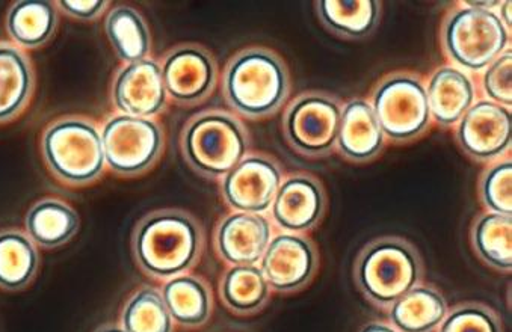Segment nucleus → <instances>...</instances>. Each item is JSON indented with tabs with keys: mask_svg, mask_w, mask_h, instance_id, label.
<instances>
[{
	"mask_svg": "<svg viewBox=\"0 0 512 332\" xmlns=\"http://www.w3.org/2000/svg\"><path fill=\"white\" fill-rule=\"evenodd\" d=\"M340 103L325 94L298 97L284 115V135L298 153L325 156L333 150L339 135Z\"/></svg>",
	"mask_w": 512,
	"mask_h": 332,
	"instance_id": "nucleus-9",
	"label": "nucleus"
},
{
	"mask_svg": "<svg viewBox=\"0 0 512 332\" xmlns=\"http://www.w3.org/2000/svg\"><path fill=\"white\" fill-rule=\"evenodd\" d=\"M38 269V253L31 237L20 231H0V287L25 289Z\"/></svg>",
	"mask_w": 512,
	"mask_h": 332,
	"instance_id": "nucleus-26",
	"label": "nucleus"
},
{
	"mask_svg": "<svg viewBox=\"0 0 512 332\" xmlns=\"http://www.w3.org/2000/svg\"><path fill=\"white\" fill-rule=\"evenodd\" d=\"M112 97L123 115L139 118L158 115L167 105L161 65L153 59L127 65L115 77Z\"/></svg>",
	"mask_w": 512,
	"mask_h": 332,
	"instance_id": "nucleus-14",
	"label": "nucleus"
},
{
	"mask_svg": "<svg viewBox=\"0 0 512 332\" xmlns=\"http://www.w3.org/2000/svg\"><path fill=\"white\" fill-rule=\"evenodd\" d=\"M443 38L449 56L458 65L479 71L502 55L509 32L493 11L461 8L449 17Z\"/></svg>",
	"mask_w": 512,
	"mask_h": 332,
	"instance_id": "nucleus-6",
	"label": "nucleus"
},
{
	"mask_svg": "<svg viewBox=\"0 0 512 332\" xmlns=\"http://www.w3.org/2000/svg\"><path fill=\"white\" fill-rule=\"evenodd\" d=\"M247 150L244 127L224 112H204L183 130V156L197 173L212 179L226 177Z\"/></svg>",
	"mask_w": 512,
	"mask_h": 332,
	"instance_id": "nucleus-5",
	"label": "nucleus"
},
{
	"mask_svg": "<svg viewBox=\"0 0 512 332\" xmlns=\"http://www.w3.org/2000/svg\"><path fill=\"white\" fill-rule=\"evenodd\" d=\"M360 332H398L392 326L384 325V323L372 322L363 326Z\"/></svg>",
	"mask_w": 512,
	"mask_h": 332,
	"instance_id": "nucleus-34",
	"label": "nucleus"
},
{
	"mask_svg": "<svg viewBox=\"0 0 512 332\" xmlns=\"http://www.w3.org/2000/svg\"><path fill=\"white\" fill-rule=\"evenodd\" d=\"M34 90L31 62L16 47L0 44V123L13 120Z\"/></svg>",
	"mask_w": 512,
	"mask_h": 332,
	"instance_id": "nucleus-20",
	"label": "nucleus"
},
{
	"mask_svg": "<svg viewBox=\"0 0 512 332\" xmlns=\"http://www.w3.org/2000/svg\"><path fill=\"white\" fill-rule=\"evenodd\" d=\"M512 53H502L488 65L484 76L485 93L494 103L511 106L512 103Z\"/></svg>",
	"mask_w": 512,
	"mask_h": 332,
	"instance_id": "nucleus-32",
	"label": "nucleus"
},
{
	"mask_svg": "<svg viewBox=\"0 0 512 332\" xmlns=\"http://www.w3.org/2000/svg\"><path fill=\"white\" fill-rule=\"evenodd\" d=\"M29 237L43 248H58L79 230V216L62 201L46 198L26 215Z\"/></svg>",
	"mask_w": 512,
	"mask_h": 332,
	"instance_id": "nucleus-22",
	"label": "nucleus"
},
{
	"mask_svg": "<svg viewBox=\"0 0 512 332\" xmlns=\"http://www.w3.org/2000/svg\"><path fill=\"white\" fill-rule=\"evenodd\" d=\"M280 186V168L271 159L251 156L224 177L223 195L239 212L262 213L272 206Z\"/></svg>",
	"mask_w": 512,
	"mask_h": 332,
	"instance_id": "nucleus-12",
	"label": "nucleus"
},
{
	"mask_svg": "<svg viewBox=\"0 0 512 332\" xmlns=\"http://www.w3.org/2000/svg\"><path fill=\"white\" fill-rule=\"evenodd\" d=\"M221 296L236 313H256L268 302L269 284L257 266H235L224 275Z\"/></svg>",
	"mask_w": 512,
	"mask_h": 332,
	"instance_id": "nucleus-28",
	"label": "nucleus"
},
{
	"mask_svg": "<svg viewBox=\"0 0 512 332\" xmlns=\"http://www.w3.org/2000/svg\"><path fill=\"white\" fill-rule=\"evenodd\" d=\"M512 163L511 160L497 163L482 180L481 195L485 206L497 215L512 213Z\"/></svg>",
	"mask_w": 512,
	"mask_h": 332,
	"instance_id": "nucleus-31",
	"label": "nucleus"
},
{
	"mask_svg": "<svg viewBox=\"0 0 512 332\" xmlns=\"http://www.w3.org/2000/svg\"><path fill=\"white\" fill-rule=\"evenodd\" d=\"M102 144L112 171L120 176H139L161 156L164 133L150 118L115 115L103 127Z\"/></svg>",
	"mask_w": 512,
	"mask_h": 332,
	"instance_id": "nucleus-8",
	"label": "nucleus"
},
{
	"mask_svg": "<svg viewBox=\"0 0 512 332\" xmlns=\"http://www.w3.org/2000/svg\"><path fill=\"white\" fill-rule=\"evenodd\" d=\"M511 216L485 213L473 225L472 242L476 254L491 268L511 272L512 269Z\"/></svg>",
	"mask_w": 512,
	"mask_h": 332,
	"instance_id": "nucleus-27",
	"label": "nucleus"
},
{
	"mask_svg": "<svg viewBox=\"0 0 512 332\" xmlns=\"http://www.w3.org/2000/svg\"><path fill=\"white\" fill-rule=\"evenodd\" d=\"M126 332H173V319L158 290L144 287L127 302L123 310Z\"/></svg>",
	"mask_w": 512,
	"mask_h": 332,
	"instance_id": "nucleus-29",
	"label": "nucleus"
},
{
	"mask_svg": "<svg viewBox=\"0 0 512 332\" xmlns=\"http://www.w3.org/2000/svg\"><path fill=\"white\" fill-rule=\"evenodd\" d=\"M161 70L168 96L180 105L203 102L215 88L216 64L203 47H177L168 53Z\"/></svg>",
	"mask_w": 512,
	"mask_h": 332,
	"instance_id": "nucleus-11",
	"label": "nucleus"
},
{
	"mask_svg": "<svg viewBox=\"0 0 512 332\" xmlns=\"http://www.w3.org/2000/svg\"><path fill=\"white\" fill-rule=\"evenodd\" d=\"M470 8H478V10H490V8L497 7L499 2H466Z\"/></svg>",
	"mask_w": 512,
	"mask_h": 332,
	"instance_id": "nucleus-36",
	"label": "nucleus"
},
{
	"mask_svg": "<svg viewBox=\"0 0 512 332\" xmlns=\"http://www.w3.org/2000/svg\"><path fill=\"white\" fill-rule=\"evenodd\" d=\"M132 246L142 271L158 278L176 277L200 256V225L182 210H159L136 225Z\"/></svg>",
	"mask_w": 512,
	"mask_h": 332,
	"instance_id": "nucleus-1",
	"label": "nucleus"
},
{
	"mask_svg": "<svg viewBox=\"0 0 512 332\" xmlns=\"http://www.w3.org/2000/svg\"><path fill=\"white\" fill-rule=\"evenodd\" d=\"M105 29L118 58L129 64L147 59L152 49V37L138 11L126 5L114 8L106 17Z\"/></svg>",
	"mask_w": 512,
	"mask_h": 332,
	"instance_id": "nucleus-24",
	"label": "nucleus"
},
{
	"mask_svg": "<svg viewBox=\"0 0 512 332\" xmlns=\"http://www.w3.org/2000/svg\"><path fill=\"white\" fill-rule=\"evenodd\" d=\"M316 10L331 32L351 40L369 37L380 23L381 4L377 0H321Z\"/></svg>",
	"mask_w": 512,
	"mask_h": 332,
	"instance_id": "nucleus-21",
	"label": "nucleus"
},
{
	"mask_svg": "<svg viewBox=\"0 0 512 332\" xmlns=\"http://www.w3.org/2000/svg\"><path fill=\"white\" fill-rule=\"evenodd\" d=\"M337 147L352 162H369L384 147V133L375 117L371 103L352 100L340 115Z\"/></svg>",
	"mask_w": 512,
	"mask_h": 332,
	"instance_id": "nucleus-17",
	"label": "nucleus"
},
{
	"mask_svg": "<svg viewBox=\"0 0 512 332\" xmlns=\"http://www.w3.org/2000/svg\"><path fill=\"white\" fill-rule=\"evenodd\" d=\"M58 17L52 2L22 0L11 7L7 31L20 46L35 49L43 46L55 34Z\"/></svg>",
	"mask_w": 512,
	"mask_h": 332,
	"instance_id": "nucleus-23",
	"label": "nucleus"
},
{
	"mask_svg": "<svg viewBox=\"0 0 512 332\" xmlns=\"http://www.w3.org/2000/svg\"><path fill=\"white\" fill-rule=\"evenodd\" d=\"M372 109L384 136L393 141L419 138L431 121L425 85L411 74H393L384 79L375 91Z\"/></svg>",
	"mask_w": 512,
	"mask_h": 332,
	"instance_id": "nucleus-7",
	"label": "nucleus"
},
{
	"mask_svg": "<svg viewBox=\"0 0 512 332\" xmlns=\"http://www.w3.org/2000/svg\"><path fill=\"white\" fill-rule=\"evenodd\" d=\"M511 2H505L502 5V14H500L499 19L502 20L503 25H505L506 29H511Z\"/></svg>",
	"mask_w": 512,
	"mask_h": 332,
	"instance_id": "nucleus-35",
	"label": "nucleus"
},
{
	"mask_svg": "<svg viewBox=\"0 0 512 332\" xmlns=\"http://www.w3.org/2000/svg\"><path fill=\"white\" fill-rule=\"evenodd\" d=\"M438 332H502V325L493 310L470 302L454 308Z\"/></svg>",
	"mask_w": 512,
	"mask_h": 332,
	"instance_id": "nucleus-30",
	"label": "nucleus"
},
{
	"mask_svg": "<svg viewBox=\"0 0 512 332\" xmlns=\"http://www.w3.org/2000/svg\"><path fill=\"white\" fill-rule=\"evenodd\" d=\"M354 275L358 289L369 301L390 307L420 283L423 265L410 242L381 237L361 249Z\"/></svg>",
	"mask_w": 512,
	"mask_h": 332,
	"instance_id": "nucleus-3",
	"label": "nucleus"
},
{
	"mask_svg": "<svg viewBox=\"0 0 512 332\" xmlns=\"http://www.w3.org/2000/svg\"><path fill=\"white\" fill-rule=\"evenodd\" d=\"M429 111L440 126L451 127L472 108L475 87L466 73L455 67L438 68L426 88Z\"/></svg>",
	"mask_w": 512,
	"mask_h": 332,
	"instance_id": "nucleus-18",
	"label": "nucleus"
},
{
	"mask_svg": "<svg viewBox=\"0 0 512 332\" xmlns=\"http://www.w3.org/2000/svg\"><path fill=\"white\" fill-rule=\"evenodd\" d=\"M162 299L171 319L183 326L203 325L212 311V298L203 281L194 277H176L162 290Z\"/></svg>",
	"mask_w": 512,
	"mask_h": 332,
	"instance_id": "nucleus-25",
	"label": "nucleus"
},
{
	"mask_svg": "<svg viewBox=\"0 0 512 332\" xmlns=\"http://www.w3.org/2000/svg\"><path fill=\"white\" fill-rule=\"evenodd\" d=\"M390 320L401 332H432L448 316L442 293L416 286L390 305Z\"/></svg>",
	"mask_w": 512,
	"mask_h": 332,
	"instance_id": "nucleus-19",
	"label": "nucleus"
},
{
	"mask_svg": "<svg viewBox=\"0 0 512 332\" xmlns=\"http://www.w3.org/2000/svg\"><path fill=\"white\" fill-rule=\"evenodd\" d=\"M44 160L58 179L87 185L105 170L102 135L81 118H64L47 127L41 141Z\"/></svg>",
	"mask_w": 512,
	"mask_h": 332,
	"instance_id": "nucleus-4",
	"label": "nucleus"
},
{
	"mask_svg": "<svg viewBox=\"0 0 512 332\" xmlns=\"http://www.w3.org/2000/svg\"><path fill=\"white\" fill-rule=\"evenodd\" d=\"M327 209L321 183L307 174H295L278 188L272 216L284 230L300 233L315 227Z\"/></svg>",
	"mask_w": 512,
	"mask_h": 332,
	"instance_id": "nucleus-15",
	"label": "nucleus"
},
{
	"mask_svg": "<svg viewBox=\"0 0 512 332\" xmlns=\"http://www.w3.org/2000/svg\"><path fill=\"white\" fill-rule=\"evenodd\" d=\"M96 332H126L124 329L118 328V326H103V328L97 329Z\"/></svg>",
	"mask_w": 512,
	"mask_h": 332,
	"instance_id": "nucleus-37",
	"label": "nucleus"
},
{
	"mask_svg": "<svg viewBox=\"0 0 512 332\" xmlns=\"http://www.w3.org/2000/svg\"><path fill=\"white\" fill-rule=\"evenodd\" d=\"M457 136L463 150L473 159H494L511 145V111L491 100H481L463 115Z\"/></svg>",
	"mask_w": 512,
	"mask_h": 332,
	"instance_id": "nucleus-13",
	"label": "nucleus"
},
{
	"mask_svg": "<svg viewBox=\"0 0 512 332\" xmlns=\"http://www.w3.org/2000/svg\"><path fill=\"white\" fill-rule=\"evenodd\" d=\"M290 91L284 62L266 49H247L230 61L224 74L227 102L239 114L250 118L274 114Z\"/></svg>",
	"mask_w": 512,
	"mask_h": 332,
	"instance_id": "nucleus-2",
	"label": "nucleus"
},
{
	"mask_svg": "<svg viewBox=\"0 0 512 332\" xmlns=\"http://www.w3.org/2000/svg\"><path fill=\"white\" fill-rule=\"evenodd\" d=\"M59 5L68 16L79 20H94L105 10L106 2L103 0H61Z\"/></svg>",
	"mask_w": 512,
	"mask_h": 332,
	"instance_id": "nucleus-33",
	"label": "nucleus"
},
{
	"mask_svg": "<svg viewBox=\"0 0 512 332\" xmlns=\"http://www.w3.org/2000/svg\"><path fill=\"white\" fill-rule=\"evenodd\" d=\"M271 242V225L259 213L238 212L218 227L216 246L226 262L236 266L256 265Z\"/></svg>",
	"mask_w": 512,
	"mask_h": 332,
	"instance_id": "nucleus-16",
	"label": "nucleus"
},
{
	"mask_svg": "<svg viewBox=\"0 0 512 332\" xmlns=\"http://www.w3.org/2000/svg\"><path fill=\"white\" fill-rule=\"evenodd\" d=\"M318 269V253L309 239L280 234L269 242L262 257V272L269 287L278 292H297L312 281Z\"/></svg>",
	"mask_w": 512,
	"mask_h": 332,
	"instance_id": "nucleus-10",
	"label": "nucleus"
}]
</instances>
